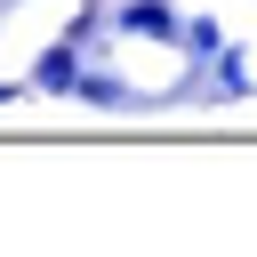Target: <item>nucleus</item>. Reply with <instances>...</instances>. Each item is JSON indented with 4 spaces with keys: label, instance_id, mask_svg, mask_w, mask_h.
I'll return each mask as SVG.
<instances>
[{
    "label": "nucleus",
    "instance_id": "3",
    "mask_svg": "<svg viewBox=\"0 0 257 257\" xmlns=\"http://www.w3.org/2000/svg\"><path fill=\"white\" fill-rule=\"evenodd\" d=\"M177 48H185V72H201V64H217V48H225V32H217V24H209V16H193V24H185V40H177Z\"/></svg>",
    "mask_w": 257,
    "mask_h": 257
},
{
    "label": "nucleus",
    "instance_id": "5",
    "mask_svg": "<svg viewBox=\"0 0 257 257\" xmlns=\"http://www.w3.org/2000/svg\"><path fill=\"white\" fill-rule=\"evenodd\" d=\"M217 96H249V48H217Z\"/></svg>",
    "mask_w": 257,
    "mask_h": 257
},
{
    "label": "nucleus",
    "instance_id": "6",
    "mask_svg": "<svg viewBox=\"0 0 257 257\" xmlns=\"http://www.w3.org/2000/svg\"><path fill=\"white\" fill-rule=\"evenodd\" d=\"M104 24H112V8H80V16H72V24H64V40H80V48H88V40H96V32H104Z\"/></svg>",
    "mask_w": 257,
    "mask_h": 257
},
{
    "label": "nucleus",
    "instance_id": "2",
    "mask_svg": "<svg viewBox=\"0 0 257 257\" xmlns=\"http://www.w3.org/2000/svg\"><path fill=\"white\" fill-rule=\"evenodd\" d=\"M80 72H88V64H80V40H48V48L32 56V88H40V96H72Z\"/></svg>",
    "mask_w": 257,
    "mask_h": 257
},
{
    "label": "nucleus",
    "instance_id": "1",
    "mask_svg": "<svg viewBox=\"0 0 257 257\" xmlns=\"http://www.w3.org/2000/svg\"><path fill=\"white\" fill-rule=\"evenodd\" d=\"M112 32H128V40H185V16L169 8V0H120L112 8Z\"/></svg>",
    "mask_w": 257,
    "mask_h": 257
},
{
    "label": "nucleus",
    "instance_id": "4",
    "mask_svg": "<svg viewBox=\"0 0 257 257\" xmlns=\"http://www.w3.org/2000/svg\"><path fill=\"white\" fill-rule=\"evenodd\" d=\"M80 104H96V112H120L128 104V80H112V72H80V88H72Z\"/></svg>",
    "mask_w": 257,
    "mask_h": 257
},
{
    "label": "nucleus",
    "instance_id": "7",
    "mask_svg": "<svg viewBox=\"0 0 257 257\" xmlns=\"http://www.w3.org/2000/svg\"><path fill=\"white\" fill-rule=\"evenodd\" d=\"M8 96H16V80H0V104H8Z\"/></svg>",
    "mask_w": 257,
    "mask_h": 257
}]
</instances>
